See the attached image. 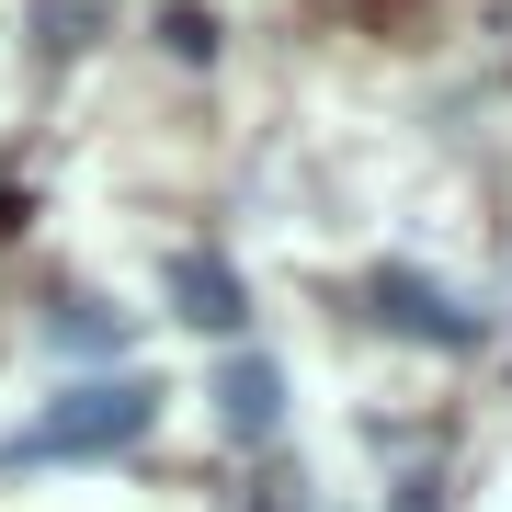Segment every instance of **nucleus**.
I'll return each mask as SVG.
<instances>
[{
    "label": "nucleus",
    "instance_id": "obj_1",
    "mask_svg": "<svg viewBox=\"0 0 512 512\" xmlns=\"http://www.w3.org/2000/svg\"><path fill=\"white\" fill-rule=\"evenodd\" d=\"M160 399L171 387L160 376H80V387H57V399L23 421V433H0V478H35V467H92V456H126V444L160 433Z\"/></svg>",
    "mask_w": 512,
    "mask_h": 512
},
{
    "label": "nucleus",
    "instance_id": "obj_2",
    "mask_svg": "<svg viewBox=\"0 0 512 512\" xmlns=\"http://www.w3.org/2000/svg\"><path fill=\"white\" fill-rule=\"evenodd\" d=\"M365 319L399 330V342H421V353H478V342H490V308H467L456 285L410 274V262H376V274H365Z\"/></svg>",
    "mask_w": 512,
    "mask_h": 512
},
{
    "label": "nucleus",
    "instance_id": "obj_3",
    "mask_svg": "<svg viewBox=\"0 0 512 512\" xmlns=\"http://www.w3.org/2000/svg\"><path fill=\"white\" fill-rule=\"evenodd\" d=\"M205 399H217V421H228V444H274V433H285V376L262 365V353H228Z\"/></svg>",
    "mask_w": 512,
    "mask_h": 512
},
{
    "label": "nucleus",
    "instance_id": "obj_4",
    "mask_svg": "<svg viewBox=\"0 0 512 512\" xmlns=\"http://www.w3.org/2000/svg\"><path fill=\"white\" fill-rule=\"evenodd\" d=\"M171 308H183L194 330H251V296H239V262L228 251H171Z\"/></svg>",
    "mask_w": 512,
    "mask_h": 512
},
{
    "label": "nucleus",
    "instance_id": "obj_5",
    "mask_svg": "<svg viewBox=\"0 0 512 512\" xmlns=\"http://www.w3.org/2000/svg\"><path fill=\"white\" fill-rule=\"evenodd\" d=\"M46 342H57V353H80V365H103V376H126L137 319H126V308H103V296H57V308H46Z\"/></svg>",
    "mask_w": 512,
    "mask_h": 512
},
{
    "label": "nucleus",
    "instance_id": "obj_6",
    "mask_svg": "<svg viewBox=\"0 0 512 512\" xmlns=\"http://www.w3.org/2000/svg\"><path fill=\"white\" fill-rule=\"evenodd\" d=\"M239 512H319V501H308V478H262V490L239 501Z\"/></svg>",
    "mask_w": 512,
    "mask_h": 512
}]
</instances>
